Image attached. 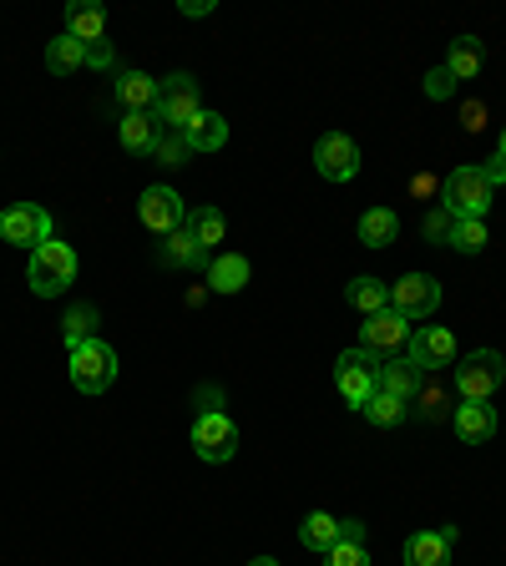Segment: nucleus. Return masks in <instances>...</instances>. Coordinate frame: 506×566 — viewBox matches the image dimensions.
I'll return each mask as SVG.
<instances>
[{
	"label": "nucleus",
	"mask_w": 506,
	"mask_h": 566,
	"mask_svg": "<svg viewBox=\"0 0 506 566\" xmlns=\"http://www.w3.org/2000/svg\"><path fill=\"white\" fill-rule=\"evenodd\" d=\"M451 248H456V254H482L486 248V217H456Z\"/></svg>",
	"instance_id": "31"
},
{
	"label": "nucleus",
	"mask_w": 506,
	"mask_h": 566,
	"mask_svg": "<svg viewBox=\"0 0 506 566\" xmlns=\"http://www.w3.org/2000/svg\"><path fill=\"white\" fill-rule=\"evenodd\" d=\"M451 92H456V76L446 72V66H435L431 76H425V97H435V102H446Z\"/></svg>",
	"instance_id": "36"
},
{
	"label": "nucleus",
	"mask_w": 506,
	"mask_h": 566,
	"mask_svg": "<svg viewBox=\"0 0 506 566\" xmlns=\"http://www.w3.org/2000/svg\"><path fill=\"white\" fill-rule=\"evenodd\" d=\"M61 334H66V350L86 344V339H97V309L92 303H76L66 319H61Z\"/></svg>",
	"instance_id": "30"
},
{
	"label": "nucleus",
	"mask_w": 506,
	"mask_h": 566,
	"mask_svg": "<svg viewBox=\"0 0 506 566\" xmlns=\"http://www.w3.org/2000/svg\"><path fill=\"white\" fill-rule=\"evenodd\" d=\"M314 168H319L325 182H350L355 172H360V147L345 132H325L314 142Z\"/></svg>",
	"instance_id": "11"
},
{
	"label": "nucleus",
	"mask_w": 506,
	"mask_h": 566,
	"mask_svg": "<svg viewBox=\"0 0 506 566\" xmlns=\"http://www.w3.org/2000/svg\"><path fill=\"white\" fill-rule=\"evenodd\" d=\"M137 217H143V228H152L157 238H168L188 223V203H182L172 188H147L143 203H137Z\"/></svg>",
	"instance_id": "13"
},
{
	"label": "nucleus",
	"mask_w": 506,
	"mask_h": 566,
	"mask_svg": "<svg viewBox=\"0 0 506 566\" xmlns=\"http://www.w3.org/2000/svg\"><path fill=\"white\" fill-rule=\"evenodd\" d=\"M122 147L127 152H152L157 137H162V121H157V111H122V127H117Z\"/></svg>",
	"instance_id": "15"
},
{
	"label": "nucleus",
	"mask_w": 506,
	"mask_h": 566,
	"mask_svg": "<svg viewBox=\"0 0 506 566\" xmlns=\"http://www.w3.org/2000/svg\"><path fill=\"white\" fill-rule=\"evenodd\" d=\"M299 542L309 546V552L325 556L329 546L339 542V521L329 516V511H309V516H304V526H299Z\"/></svg>",
	"instance_id": "27"
},
{
	"label": "nucleus",
	"mask_w": 506,
	"mask_h": 566,
	"mask_svg": "<svg viewBox=\"0 0 506 566\" xmlns=\"http://www.w3.org/2000/svg\"><path fill=\"white\" fill-rule=\"evenodd\" d=\"M86 66H112V46H107V41L86 46Z\"/></svg>",
	"instance_id": "39"
},
{
	"label": "nucleus",
	"mask_w": 506,
	"mask_h": 566,
	"mask_svg": "<svg viewBox=\"0 0 506 566\" xmlns=\"http://www.w3.org/2000/svg\"><path fill=\"white\" fill-rule=\"evenodd\" d=\"M188 152H218V147L229 142V121L218 117V111H198L193 127H188Z\"/></svg>",
	"instance_id": "21"
},
{
	"label": "nucleus",
	"mask_w": 506,
	"mask_h": 566,
	"mask_svg": "<svg viewBox=\"0 0 506 566\" xmlns=\"http://www.w3.org/2000/svg\"><path fill=\"white\" fill-rule=\"evenodd\" d=\"M451 552H456V526L415 531L405 542V566H451Z\"/></svg>",
	"instance_id": "14"
},
{
	"label": "nucleus",
	"mask_w": 506,
	"mask_h": 566,
	"mask_svg": "<svg viewBox=\"0 0 506 566\" xmlns=\"http://www.w3.org/2000/svg\"><path fill=\"white\" fill-rule=\"evenodd\" d=\"M25 278H31V289L41 293V299H51V293H66L76 278V254L66 248V243H41L36 254H31V264H25Z\"/></svg>",
	"instance_id": "4"
},
{
	"label": "nucleus",
	"mask_w": 506,
	"mask_h": 566,
	"mask_svg": "<svg viewBox=\"0 0 506 566\" xmlns=\"http://www.w3.org/2000/svg\"><path fill=\"white\" fill-rule=\"evenodd\" d=\"M390 309L400 319H431L441 309V284L431 274H405L400 284H390Z\"/></svg>",
	"instance_id": "9"
},
{
	"label": "nucleus",
	"mask_w": 506,
	"mask_h": 566,
	"mask_svg": "<svg viewBox=\"0 0 506 566\" xmlns=\"http://www.w3.org/2000/svg\"><path fill=\"white\" fill-rule=\"evenodd\" d=\"M193 450L203 460H213V466L233 460V450H239V425H233L223 410H203L193 420Z\"/></svg>",
	"instance_id": "8"
},
{
	"label": "nucleus",
	"mask_w": 506,
	"mask_h": 566,
	"mask_svg": "<svg viewBox=\"0 0 506 566\" xmlns=\"http://www.w3.org/2000/svg\"><path fill=\"white\" fill-rule=\"evenodd\" d=\"M102 31H107L102 6H92V0H72V6H66V36H76L82 46H97Z\"/></svg>",
	"instance_id": "16"
},
{
	"label": "nucleus",
	"mask_w": 506,
	"mask_h": 566,
	"mask_svg": "<svg viewBox=\"0 0 506 566\" xmlns=\"http://www.w3.org/2000/svg\"><path fill=\"white\" fill-rule=\"evenodd\" d=\"M380 389L396 395V399H415L421 395V370H415L410 360H386L380 364Z\"/></svg>",
	"instance_id": "22"
},
{
	"label": "nucleus",
	"mask_w": 506,
	"mask_h": 566,
	"mask_svg": "<svg viewBox=\"0 0 506 566\" xmlns=\"http://www.w3.org/2000/svg\"><path fill=\"white\" fill-rule=\"evenodd\" d=\"M46 66H51L56 76L82 72V66H86V46H82L76 36H56V41L46 46Z\"/></svg>",
	"instance_id": "29"
},
{
	"label": "nucleus",
	"mask_w": 506,
	"mask_h": 566,
	"mask_svg": "<svg viewBox=\"0 0 506 566\" xmlns=\"http://www.w3.org/2000/svg\"><path fill=\"white\" fill-rule=\"evenodd\" d=\"M66 364H72V385L82 389V395H102V389H112V380H117V354H112V344H102V339L76 344V350L66 354Z\"/></svg>",
	"instance_id": "5"
},
{
	"label": "nucleus",
	"mask_w": 506,
	"mask_h": 566,
	"mask_svg": "<svg viewBox=\"0 0 506 566\" xmlns=\"http://www.w3.org/2000/svg\"><path fill=\"white\" fill-rule=\"evenodd\" d=\"M339 542H365V521H339Z\"/></svg>",
	"instance_id": "40"
},
{
	"label": "nucleus",
	"mask_w": 506,
	"mask_h": 566,
	"mask_svg": "<svg viewBox=\"0 0 506 566\" xmlns=\"http://www.w3.org/2000/svg\"><path fill=\"white\" fill-rule=\"evenodd\" d=\"M249 566H278V562H274V556H253Z\"/></svg>",
	"instance_id": "41"
},
{
	"label": "nucleus",
	"mask_w": 506,
	"mask_h": 566,
	"mask_svg": "<svg viewBox=\"0 0 506 566\" xmlns=\"http://www.w3.org/2000/svg\"><path fill=\"white\" fill-rule=\"evenodd\" d=\"M502 380H506V360L496 350H476L456 364V395L476 399V405H486L502 389Z\"/></svg>",
	"instance_id": "6"
},
{
	"label": "nucleus",
	"mask_w": 506,
	"mask_h": 566,
	"mask_svg": "<svg viewBox=\"0 0 506 566\" xmlns=\"http://www.w3.org/2000/svg\"><path fill=\"white\" fill-rule=\"evenodd\" d=\"M152 157H157V168H182V162H188V137L162 132L157 137V147H152Z\"/></svg>",
	"instance_id": "32"
},
{
	"label": "nucleus",
	"mask_w": 506,
	"mask_h": 566,
	"mask_svg": "<svg viewBox=\"0 0 506 566\" xmlns=\"http://www.w3.org/2000/svg\"><path fill=\"white\" fill-rule=\"evenodd\" d=\"M405 360L415 364L421 374H435V370H446V364H456V339H451V329L441 324H425L410 334V350Z\"/></svg>",
	"instance_id": "12"
},
{
	"label": "nucleus",
	"mask_w": 506,
	"mask_h": 566,
	"mask_svg": "<svg viewBox=\"0 0 506 566\" xmlns=\"http://www.w3.org/2000/svg\"><path fill=\"white\" fill-rule=\"evenodd\" d=\"M360 350H370V354H405L410 350V319H400L396 309H386V313H370L360 324Z\"/></svg>",
	"instance_id": "10"
},
{
	"label": "nucleus",
	"mask_w": 506,
	"mask_h": 566,
	"mask_svg": "<svg viewBox=\"0 0 506 566\" xmlns=\"http://www.w3.org/2000/svg\"><path fill=\"white\" fill-rule=\"evenodd\" d=\"M325 566H370V546L365 542H335L325 552Z\"/></svg>",
	"instance_id": "33"
},
{
	"label": "nucleus",
	"mask_w": 506,
	"mask_h": 566,
	"mask_svg": "<svg viewBox=\"0 0 506 566\" xmlns=\"http://www.w3.org/2000/svg\"><path fill=\"white\" fill-rule=\"evenodd\" d=\"M0 238L11 248H31L36 254L41 243H51V213L41 203H11L0 213Z\"/></svg>",
	"instance_id": "7"
},
{
	"label": "nucleus",
	"mask_w": 506,
	"mask_h": 566,
	"mask_svg": "<svg viewBox=\"0 0 506 566\" xmlns=\"http://www.w3.org/2000/svg\"><path fill=\"white\" fill-rule=\"evenodd\" d=\"M400 233V217L390 213V207H370V213L360 217V243L365 248H390Z\"/></svg>",
	"instance_id": "25"
},
{
	"label": "nucleus",
	"mask_w": 506,
	"mask_h": 566,
	"mask_svg": "<svg viewBox=\"0 0 506 566\" xmlns=\"http://www.w3.org/2000/svg\"><path fill=\"white\" fill-rule=\"evenodd\" d=\"M117 102H122V111H152L157 107V82L147 72H122L117 76Z\"/></svg>",
	"instance_id": "18"
},
{
	"label": "nucleus",
	"mask_w": 506,
	"mask_h": 566,
	"mask_svg": "<svg viewBox=\"0 0 506 566\" xmlns=\"http://www.w3.org/2000/svg\"><path fill=\"white\" fill-rule=\"evenodd\" d=\"M456 435L466 440V446H482V440H492V435H496V410H492V405H476V399L456 405Z\"/></svg>",
	"instance_id": "17"
},
{
	"label": "nucleus",
	"mask_w": 506,
	"mask_h": 566,
	"mask_svg": "<svg viewBox=\"0 0 506 566\" xmlns=\"http://www.w3.org/2000/svg\"><path fill=\"white\" fill-rule=\"evenodd\" d=\"M345 299L355 303V309L370 319V313H386L390 309V289L380 284V278H370V274H360V278H350V289H345Z\"/></svg>",
	"instance_id": "24"
},
{
	"label": "nucleus",
	"mask_w": 506,
	"mask_h": 566,
	"mask_svg": "<svg viewBox=\"0 0 506 566\" xmlns=\"http://www.w3.org/2000/svg\"><path fill=\"white\" fill-rule=\"evenodd\" d=\"M496 203V188L486 182L482 168H456L446 182H441V207L451 217H486Z\"/></svg>",
	"instance_id": "2"
},
{
	"label": "nucleus",
	"mask_w": 506,
	"mask_h": 566,
	"mask_svg": "<svg viewBox=\"0 0 506 566\" xmlns=\"http://www.w3.org/2000/svg\"><path fill=\"white\" fill-rule=\"evenodd\" d=\"M482 172H486V182H492V188H496V182H506V157H502V152H496V157H486V162H482Z\"/></svg>",
	"instance_id": "38"
},
{
	"label": "nucleus",
	"mask_w": 506,
	"mask_h": 566,
	"mask_svg": "<svg viewBox=\"0 0 506 566\" xmlns=\"http://www.w3.org/2000/svg\"><path fill=\"white\" fill-rule=\"evenodd\" d=\"M502 157H506V132H502Z\"/></svg>",
	"instance_id": "42"
},
{
	"label": "nucleus",
	"mask_w": 506,
	"mask_h": 566,
	"mask_svg": "<svg viewBox=\"0 0 506 566\" xmlns=\"http://www.w3.org/2000/svg\"><path fill=\"white\" fill-rule=\"evenodd\" d=\"M182 228L193 233V243L203 254H213V243H223V233H229V217L218 213V207H188V223H182Z\"/></svg>",
	"instance_id": "20"
},
{
	"label": "nucleus",
	"mask_w": 506,
	"mask_h": 566,
	"mask_svg": "<svg viewBox=\"0 0 506 566\" xmlns=\"http://www.w3.org/2000/svg\"><path fill=\"white\" fill-rule=\"evenodd\" d=\"M421 415L425 420H446V389H435V385H421Z\"/></svg>",
	"instance_id": "35"
},
{
	"label": "nucleus",
	"mask_w": 506,
	"mask_h": 566,
	"mask_svg": "<svg viewBox=\"0 0 506 566\" xmlns=\"http://www.w3.org/2000/svg\"><path fill=\"white\" fill-rule=\"evenodd\" d=\"M461 127H466V132H482V127H486V107H482V102H466V107H461Z\"/></svg>",
	"instance_id": "37"
},
{
	"label": "nucleus",
	"mask_w": 506,
	"mask_h": 566,
	"mask_svg": "<svg viewBox=\"0 0 506 566\" xmlns=\"http://www.w3.org/2000/svg\"><path fill=\"white\" fill-rule=\"evenodd\" d=\"M360 415H365L370 425H380V430H396V425L410 415V399H396V395H386V389H375L370 405H365Z\"/></svg>",
	"instance_id": "28"
},
{
	"label": "nucleus",
	"mask_w": 506,
	"mask_h": 566,
	"mask_svg": "<svg viewBox=\"0 0 506 566\" xmlns=\"http://www.w3.org/2000/svg\"><path fill=\"white\" fill-rule=\"evenodd\" d=\"M249 258L243 254H223V258H213V264H208V289L213 293H239L243 284H249Z\"/></svg>",
	"instance_id": "19"
},
{
	"label": "nucleus",
	"mask_w": 506,
	"mask_h": 566,
	"mask_svg": "<svg viewBox=\"0 0 506 566\" xmlns=\"http://www.w3.org/2000/svg\"><path fill=\"white\" fill-rule=\"evenodd\" d=\"M482 61H486L482 41H476V36H456V41H451V56H446V72L456 76V82H471V76L482 72Z\"/></svg>",
	"instance_id": "26"
},
{
	"label": "nucleus",
	"mask_w": 506,
	"mask_h": 566,
	"mask_svg": "<svg viewBox=\"0 0 506 566\" xmlns=\"http://www.w3.org/2000/svg\"><path fill=\"white\" fill-rule=\"evenodd\" d=\"M380 354H370V350H345L339 354V364H335V389H339V399L345 405H355V410H365L370 405V395L380 389Z\"/></svg>",
	"instance_id": "1"
},
{
	"label": "nucleus",
	"mask_w": 506,
	"mask_h": 566,
	"mask_svg": "<svg viewBox=\"0 0 506 566\" xmlns=\"http://www.w3.org/2000/svg\"><path fill=\"white\" fill-rule=\"evenodd\" d=\"M162 258H168L172 268H203V274H208V264H213V258H208L203 248L193 243V233H188V228H178V233H168V238H162Z\"/></svg>",
	"instance_id": "23"
},
{
	"label": "nucleus",
	"mask_w": 506,
	"mask_h": 566,
	"mask_svg": "<svg viewBox=\"0 0 506 566\" xmlns=\"http://www.w3.org/2000/svg\"><path fill=\"white\" fill-rule=\"evenodd\" d=\"M157 121H162V132H188L193 127V117L203 111V102H198V82L188 72H172L168 82H157Z\"/></svg>",
	"instance_id": "3"
},
{
	"label": "nucleus",
	"mask_w": 506,
	"mask_h": 566,
	"mask_svg": "<svg viewBox=\"0 0 506 566\" xmlns=\"http://www.w3.org/2000/svg\"><path fill=\"white\" fill-rule=\"evenodd\" d=\"M451 228H456V217H451L446 207H435V213L425 217V238H431V243H446V248H451Z\"/></svg>",
	"instance_id": "34"
}]
</instances>
